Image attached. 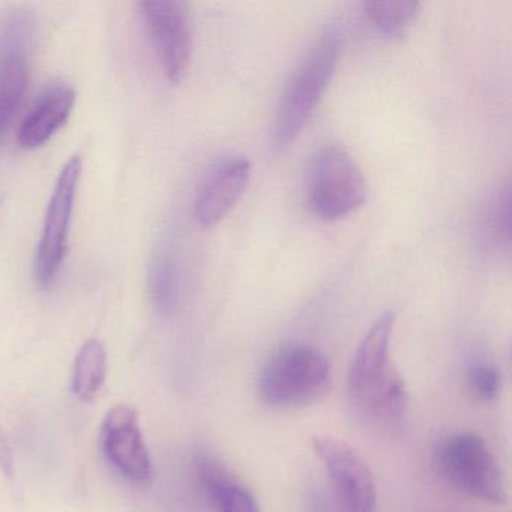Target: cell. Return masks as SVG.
Wrapping results in <instances>:
<instances>
[{"label": "cell", "instance_id": "8fae6325", "mask_svg": "<svg viewBox=\"0 0 512 512\" xmlns=\"http://www.w3.org/2000/svg\"><path fill=\"white\" fill-rule=\"evenodd\" d=\"M76 103V94L67 83L50 86L32 107L20 125V148L37 149L46 145L71 116Z\"/></svg>", "mask_w": 512, "mask_h": 512}, {"label": "cell", "instance_id": "4fadbf2b", "mask_svg": "<svg viewBox=\"0 0 512 512\" xmlns=\"http://www.w3.org/2000/svg\"><path fill=\"white\" fill-rule=\"evenodd\" d=\"M196 470L200 485L218 512H260L253 494L211 457H197Z\"/></svg>", "mask_w": 512, "mask_h": 512}, {"label": "cell", "instance_id": "ba28073f", "mask_svg": "<svg viewBox=\"0 0 512 512\" xmlns=\"http://www.w3.org/2000/svg\"><path fill=\"white\" fill-rule=\"evenodd\" d=\"M158 61L167 79L181 83L190 70L193 31L187 4L176 0H154L139 5Z\"/></svg>", "mask_w": 512, "mask_h": 512}, {"label": "cell", "instance_id": "9a60e30c", "mask_svg": "<svg viewBox=\"0 0 512 512\" xmlns=\"http://www.w3.org/2000/svg\"><path fill=\"white\" fill-rule=\"evenodd\" d=\"M107 376V352L97 338L86 341L77 353L73 368V392L79 400H94Z\"/></svg>", "mask_w": 512, "mask_h": 512}, {"label": "cell", "instance_id": "2e32d148", "mask_svg": "<svg viewBox=\"0 0 512 512\" xmlns=\"http://www.w3.org/2000/svg\"><path fill=\"white\" fill-rule=\"evenodd\" d=\"M419 2H365L364 13L377 34L400 38L418 17Z\"/></svg>", "mask_w": 512, "mask_h": 512}, {"label": "cell", "instance_id": "30bf717a", "mask_svg": "<svg viewBox=\"0 0 512 512\" xmlns=\"http://www.w3.org/2000/svg\"><path fill=\"white\" fill-rule=\"evenodd\" d=\"M251 176L247 158L221 161L203 179L194 199V220L209 229L217 226L244 196Z\"/></svg>", "mask_w": 512, "mask_h": 512}, {"label": "cell", "instance_id": "277c9868", "mask_svg": "<svg viewBox=\"0 0 512 512\" xmlns=\"http://www.w3.org/2000/svg\"><path fill=\"white\" fill-rule=\"evenodd\" d=\"M434 463L443 481L460 493L488 503L505 502L502 470L478 434L457 433L445 437L434 451Z\"/></svg>", "mask_w": 512, "mask_h": 512}, {"label": "cell", "instance_id": "3957f363", "mask_svg": "<svg viewBox=\"0 0 512 512\" xmlns=\"http://www.w3.org/2000/svg\"><path fill=\"white\" fill-rule=\"evenodd\" d=\"M331 385V365L325 355L308 344H293L266 362L259 392L268 406L295 410L322 401Z\"/></svg>", "mask_w": 512, "mask_h": 512}, {"label": "cell", "instance_id": "e0dca14e", "mask_svg": "<svg viewBox=\"0 0 512 512\" xmlns=\"http://www.w3.org/2000/svg\"><path fill=\"white\" fill-rule=\"evenodd\" d=\"M482 233L491 245L509 247L511 239V194L509 188H500L485 205L481 218Z\"/></svg>", "mask_w": 512, "mask_h": 512}, {"label": "cell", "instance_id": "52a82bcc", "mask_svg": "<svg viewBox=\"0 0 512 512\" xmlns=\"http://www.w3.org/2000/svg\"><path fill=\"white\" fill-rule=\"evenodd\" d=\"M313 449L325 467L338 512H376V481L359 452L329 436L314 437Z\"/></svg>", "mask_w": 512, "mask_h": 512}, {"label": "cell", "instance_id": "5bb4252c", "mask_svg": "<svg viewBox=\"0 0 512 512\" xmlns=\"http://www.w3.org/2000/svg\"><path fill=\"white\" fill-rule=\"evenodd\" d=\"M148 293L152 307L161 316H172L181 301V271L169 248L155 254L148 272Z\"/></svg>", "mask_w": 512, "mask_h": 512}, {"label": "cell", "instance_id": "9c48e42d", "mask_svg": "<svg viewBox=\"0 0 512 512\" xmlns=\"http://www.w3.org/2000/svg\"><path fill=\"white\" fill-rule=\"evenodd\" d=\"M101 445L107 460L122 476L139 484L151 481L152 461L133 406L118 404L109 410L101 427Z\"/></svg>", "mask_w": 512, "mask_h": 512}, {"label": "cell", "instance_id": "7c38bea8", "mask_svg": "<svg viewBox=\"0 0 512 512\" xmlns=\"http://www.w3.org/2000/svg\"><path fill=\"white\" fill-rule=\"evenodd\" d=\"M19 29L0 50V139L10 127L28 85V65Z\"/></svg>", "mask_w": 512, "mask_h": 512}, {"label": "cell", "instance_id": "d6986e66", "mask_svg": "<svg viewBox=\"0 0 512 512\" xmlns=\"http://www.w3.org/2000/svg\"><path fill=\"white\" fill-rule=\"evenodd\" d=\"M0 470L8 478H14V454L11 446L10 437H8L5 428L0 425Z\"/></svg>", "mask_w": 512, "mask_h": 512}, {"label": "cell", "instance_id": "5b68a950", "mask_svg": "<svg viewBox=\"0 0 512 512\" xmlns=\"http://www.w3.org/2000/svg\"><path fill=\"white\" fill-rule=\"evenodd\" d=\"M308 197L317 217L337 221L353 214L367 199V182L358 164L340 145L317 151L308 173Z\"/></svg>", "mask_w": 512, "mask_h": 512}, {"label": "cell", "instance_id": "ac0fdd59", "mask_svg": "<svg viewBox=\"0 0 512 512\" xmlns=\"http://www.w3.org/2000/svg\"><path fill=\"white\" fill-rule=\"evenodd\" d=\"M469 385L479 400L493 401L499 397L502 379L496 368L487 364H478L470 368Z\"/></svg>", "mask_w": 512, "mask_h": 512}, {"label": "cell", "instance_id": "6da1fadb", "mask_svg": "<svg viewBox=\"0 0 512 512\" xmlns=\"http://www.w3.org/2000/svg\"><path fill=\"white\" fill-rule=\"evenodd\" d=\"M343 52V35L337 26H328L305 53L278 101L271 145L275 151L289 148L307 127L328 91Z\"/></svg>", "mask_w": 512, "mask_h": 512}, {"label": "cell", "instance_id": "7a4b0ae2", "mask_svg": "<svg viewBox=\"0 0 512 512\" xmlns=\"http://www.w3.org/2000/svg\"><path fill=\"white\" fill-rule=\"evenodd\" d=\"M395 314L377 317L356 349L350 365L349 391L356 406L377 419L392 421L406 412L407 389L389 355Z\"/></svg>", "mask_w": 512, "mask_h": 512}, {"label": "cell", "instance_id": "8992f818", "mask_svg": "<svg viewBox=\"0 0 512 512\" xmlns=\"http://www.w3.org/2000/svg\"><path fill=\"white\" fill-rule=\"evenodd\" d=\"M80 175L82 158L73 155L59 173L35 254V280L41 289H50L55 284L64 265Z\"/></svg>", "mask_w": 512, "mask_h": 512}]
</instances>
